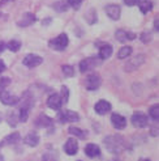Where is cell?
<instances>
[{"instance_id":"1","label":"cell","mask_w":159,"mask_h":161,"mask_svg":"<svg viewBox=\"0 0 159 161\" xmlns=\"http://www.w3.org/2000/svg\"><path fill=\"white\" fill-rule=\"evenodd\" d=\"M103 143H105L107 151L111 152V153H114V155L121 153V152L125 149V142L120 135H110L107 138H105Z\"/></svg>"},{"instance_id":"2","label":"cell","mask_w":159,"mask_h":161,"mask_svg":"<svg viewBox=\"0 0 159 161\" xmlns=\"http://www.w3.org/2000/svg\"><path fill=\"white\" fill-rule=\"evenodd\" d=\"M68 43H69L68 36L65 33H61L56 38L51 39V41L49 42V46L51 47V49L56 50V51H63V50H65V47L68 46Z\"/></svg>"},{"instance_id":"3","label":"cell","mask_w":159,"mask_h":161,"mask_svg":"<svg viewBox=\"0 0 159 161\" xmlns=\"http://www.w3.org/2000/svg\"><path fill=\"white\" fill-rule=\"evenodd\" d=\"M58 119L61 123H73V122H78L80 115L72 110H63V111H59Z\"/></svg>"},{"instance_id":"4","label":"cell","mask_w":159,"mask_h":161,"mask_svg":"<svg viewBox=\"0 0 159 161\" xmlns=\"http://www.w3.org/2000/svg\"><path fill=\"white\" fill-rule=\"evenodd\" d=\"M102 84L100 76L97 74H91L85 79V88L87 91H97Z\"/></svg>"},{"instance_id":"5","label":"cell","mask_w":159,"mask_h":161,"mask_svg":"<svg viewBox=\"0 0 159 161\" xmlns=\"http://www.w3.org/2000/svg\"><path fill=\"white\" fill-rule=\"evenodd\" d=\"M100 64V60L97 58V56H91V58H86L84 59L82 62H80V71L82 72H87V71H90L93 69L94 67H97Z\"/></svg>"},{"instance_id":"6","label":"cell","mask_w":159,"mask_h":161,"mask_svg":"<svg viewBox=\"0 0 159 161\" xmlns=\"http://www.w3.org/2000/svg\"><path fill=\"white\" fill-rule=\"evenodd\" d=\"M145 60H146V56H145L144 54H140V55H137V56H134L133 59H131V60L126 62V64H125V71L131 72V71L137 69L138 67H141L142 64L145 63Z\"/></svg>"},{"instance_id":"7","label":"cell","mask_w":159,"mask_h":161,"mask_svg":"<svg viewBox=\"0 0 159 161\" xmlns=\"http://www.w3.org/2000/svg\"><path fill=\"white\" fill-rule=\"evenodd\" d=\"M131 120H132V125L134 127H138V128H144L149 125V119H147L146 114H144V113H141V111L134 113Z\"/></svg>"},{"instance_id":"8","label":"cell","mask_w":159,"mask_h":161,"mask_svg":"<svg viewBox=\"0 0 159 161\" xmlns=\"http://www.w3.org/2000/svg\"><path fill=\"white\" fill-rule=\"evenodd\" d=\"M42 62H43L42 56L35 55V54H29V55H26L25 58H23V60H22L23 66H26V67H29V68L38 67L39 64H42Z\"/></svg>"},{"instance_id":"9","label":"cell","mask_w":159,"mask_h":161,"mask_svg":"<svg viewBox=\"0 0 159 161\" xmlns=\"http://www.w3.org/2000/svg\"><path fill=\"white\" fill-rule=\"evenodd\" d=\"M105 11H106V14L108 16V17L111 20H119L120 19V14H121V9L120 7H119L117 4H108L105 7Z\"/></svg>"},{"instance_id":"10","label":"cell","mask_w":159,"mask_h":161,"mask_svg":"<svg viewBox=\"0 0 159 161\" xmlns=\"http://www.w3.org/2000/svg\"><path fill=\"white\" fill-rule=\"evenodd\" d=\"M0 101H2V103H4V105L11 106V105H16V103L18 102V97L11 94L8 91H2L0 92Z\"/></svg>"},{"instance_id":"11","label":"cell","mask_w":159,"mask_h":161,"mask_svg":"<svg viewBox=\"0 0 159 161\" xmlns=\"http://www.w3.org/2000/svg\"><path fill=\"white\" fill-rule=\"evenodd\" d=\"M64 151H65V153L69 155V156H74L77 153V151H78V143L76 139L73 138H70L67 140V143L64 144Z\"/></svg>"},{"instance_id":"12","label":"cell","mask_w":159,"mask_h":161,"mask_svg":"<svg viewBox=\"0 0 159 161\" xmlns=\"http://www.w3.org/2000/svg\"><path fill=\"white\" fill-rule=\"evenodd\" d=\"M111 122H112V126L117 128V130H123L126 126V119L120 114H116V113L111 115Z\"/></svg>"},{"instance_id":"13","label":"cell","mask_w":159,"mask_h":161,"mask_svg":"<svg viewBox=\"0 0 159 161\" xmlns=\"http://www.w3.org/2000/svg\"><path fill=\"white\" fill-rule=\"evenodd\" d=\"M95 111L99 115H105L108 111H111V103L106 100H100L95 103Z\"/></svg>"},{"instance_id":"14","label":"cell","mask_w":159,"mask_h":161,"mask_svg":"<svg viewBox=\"0 0 159 161\" xmlns=\"http://www.w3.org/2000/svg\"><path fill=\"white\" fill-rule=\"evenodd\" d=\"M115 36H116V38H117V41H119V42L133 41V39L136 38V34H134V33H132V31H125V30H123V29L116 30Z\"/></svg>"},{"instance_id":"15","label":"cell","mask_w":159,"mask_h":161,"mask_svg":"<svg viewBox=\"0 0 159 161\" xmlns=\"http://www.w3.org/2000/svg\"><path fill=\"white\" fill-rule=\"evenodd\" d=\"M34 22H35V16L30 12H26V13H23L21 20L17 21V25L21 28H26V26H30L31 24H34Z\"/></svg>"},{"instance_id":"16","label":"cell","mask_w":159,"mask_h":161,"mask_svg":"<svg viewBox=\"0 0 159 161\" xmlns=\"http://www.w3.org/2000/svg\"><path fill=\"white\" fill-rule=\"evenodd\" d=\"M61 105H63V102H61V98L59 94H52L49 97V100H47V106L52 110H60Z\"/></svg>"},{"instance_id":"17","label":"cell","mask_w":159,"mask_h":161,"mask_svg":"<svg viewBox=\"0 0 159 161\" xmlns=\"http://www.w3.org/2000/svg\"><path fill=\"white\" fill-rule=\"evenodd\" d=\"M85 153L87 157L94 158V157H98L100 155V148L97 146V144H87L85 147Z\"/></svg>"},{"instance_id":"18","label":"cell","mask_w":159,"mask_h":161,"mask_svg":"<svg viewBox=\"0 0 159 161\" xmlns=\"http://www.w3.org/2000/svg\"><path fill=\"white\" fill-rule=\"evenodd\" d=\"M23 142H25L26 146L29 147H37L38 144H39V135L37 132H29L26 136H25V139H23Z\"/></svg>"},{"instance_id":"19","label":"cell","mask_w":159,"mask_h":161,"mask_svg":"<svg viewBox=\"0 0 159 161\" xmlns=\"http://www.w3.org/2000/svg\"><path fill=\"white\" fill-rule=\"evenodd\" d=\"M35 125H37L38 127H43V128L51 127V126H52V119H51L50 117H47L46 114H41V115L37 118Z\"/></svg>"},{"instance_id":"20","label":"cell","mask_w":159,"mask_h":161,"mask_svg":"<svg viewBox=\"0 0 159 161\" xmlns=\"http://www.w3.org/2000/svg\"><path fill=\"white\" fill-rule=\"evenodd\" d=\"M112 55V46L111 45H103L99 49V58L103 59H108Z\"/></svg>"},{"instance_id":"21","label":"cell","mask_w":159,"mask_h":161,"mask_svg":"<svg viewBox=\"0 0 159 161\" xmlns=\"http://www.w3.org/2000/svg\"><path fill=\"white\" fill-rule=\"evenodd\" d=\"M68 132H69L70 135H73V136H77V138H80V139H86V138H87L86 131L81 130V128H78V127L70 126V127L68 128Z\"/></svg>"},{"instance_id":"22","label":"cell","mask_w":159,"mask_h":161,"mask_svg":"<svg viewBox=\"0 0 159 161\" xmlns=\"http://www.w3.org/2000/svg\"><path fill=\"white\" fill-rule=\"evenodd\" d=\"M131 54H132V47L131 46H124V47H121V49L119 50L117 58L119 59H126Z\"/></svg>"},{"instance_id":"23","label":"cell","mask_w":159,"mask_h":161,"mask_svg":"<svg viewBox=\"0 0 159 161\" xmlns=\"http://www.w3.org/2000/svg\"><path fill=\"white\" fill-rule=\"evenodd\" d=\"M86 21H87V24H90V25H93V24H95L98 21V19H97V11H95L94 8H91V9L87 11V13H86Z\"/></svg>"},{"instance_id":"24","label":"cell","mask_w":159,"mask_h":161,"mask_svg":"<svg viewBox=\"0 0 159 161\" xmlns=\"http://www.w3.org/2000/svg\"><path fill=\"white\" fill-rule=\"evenodd\" d=\"M52 8H54V9L56 11V12H67L68 8H69V5H68L67 2H63V0H60V2L54 3Z\"/></svg>"},{"instance_id":"25","label":"cell","mask_w":159,"mask_h":161,"mask_svg":"<svg viewBox=\"0 0 159 161\" xmlns=\"http://www.w3.org/2000/svg\"><path fill=\"white\" fill-rule=\"evenodd\" d=\"M21 139V136L18 132H12L11 135H8L5 136V139H4V143L7 144H16V143H18Z\"/></svg>"},{"instance_id":"26","label":"cell","mask_w":159,"mask_h":161,"mask_svg":"<svg viewBox=\"0 0 159 161\" xmlns=\"http://www.w3.org/2000/svg\"><path fill=\"white\" fill-rule=\"evenodd\" d=\"M138 5H140V11L144 13V14L149 13L150 11L153 9V3H151V2H149V0H145V2L138 3Z\"/></svg>"},{"instance_id":"27","label":"cell","mask_w":159,"mask_h":161,"mask_svg":"<svg viewBox=\"0 0 159 161\" xmlns=\"http://www.w3.org/2000/svg\"><path fill=\"white\" fill-rule=\"evenodd\" d=\"M29 108H25V106H21L20 109V113H18V122L23 123V122H26L28 118H29Z\"/></svg>"},{"instance_id":"28","label":"cell","mask_w":159,"mask_h":161,"mask_svg":"<svg viewBox=\"0 0 159 161\" xmlns=\"http://www.w3.org/2000/svg\"><path fill=\"white\" fill-rule=\"evenodd\" d=\"M7 120H8V125H9L11 127H16V126H17V123H18V117L16 115V113L11 111V113H8Z\"/></svg>"},{"instance_id":"29","label":"cell","mask_w":159,"mask_h":161,"mask_svg":"<svg viewBox=\"0 0 159 161\" xmlns=\"http://www.w3.org/2000/svg\"><path fill=\"white\" fill-rule=\"evenodd\" d=\"M7 47H8V50H11V51H13V53H17V51L21 49V42L17 41V39H12V41L8 42Z\"/></svg>"},{"instance_id":"30","label":"cell","mask_w":159,"mask_h":161,"mask_svg":"<svg viewBox=\"0 0 159 161\" xmlns=\"http://www.w3.org/2000/svg\"><path fill=\"white\" fill-rule=\"evenodd\" d=\"M59 156L56 152L50 151V152H46V153L42 156V161H58Z\"/></svg>"},{"instance_id":"31","label":"cell","mask_w":159,"mask_h":161,"mask_svg":"<svg viewBox=\"0 0 159 161\" xmlns=\"http://www.w3.org/2000/svg\"><path fill=\"white\" fill-rule=\"evenodd\" d=\"M149 113H150V117L158 122V119H159V105H158V103H156V105H153L151 108H150Z\"/></svg>"},{"instance_id":"32","label":"cell","mask_w":159,"mask_h":161,"mask_svg":"<svg viewBox=\"0 0 159 161\" xmlns=\"http://www.w3.org/2000/svg\"><path fill=\"white\" fill-rule=\"evenodd\" d=\"M61 71H63V74H64V76H67V77L74 76V69H73L72 66H68V64H65V66L61 67Z\"/></svg>"},{"instance_id":"33","label":"cell","mask_w":159,"mask_h":161,"mask_svg":"<svg viewBox=\"0 0 159 161\" xmlns=\"http://www.w3.org/2000/svg\"><path fill=\"white\" fill-rule=\"evenodd\" d=\"M60 98H61V102H63V103H67V102H68L69 91H68L67 86H63V88H61V96H60Z\"/></svg>"},{"instance_id":"34","label":"cell","mask_w":159,"mask_h":161,"mask_svg":"<svg viewBox=\"0 0 159 161\" xmlns=\"http://www.w3.org/2000/svg\"><path fill=\"white\" fill-rule=\"evenodd\" d=\"M11 84V79L9 77H3L0 79V92L2 91H5V88Z\"/></svg>"},{"instance_id":"35","label":"cell","mask_w":159,"mask_h":161,"mask_svg":"<svg viewBox=\"0 0 159 161\" xmlns=\"http://www.w3.org/2000/svg\"><path fill=\"white\" fill-rule=\"evenodd\" d=\"M141 41L144 43H149L151 41V33H150V31H144V33L141 34Z\"/></svg>"},{"instance_id":"36","label":"cell","mask_w":159,"mask_h":161,"mask_svg":"<svg viewBox=\"0 0 159 161\" xmlns=\"http://www.w3.org/2000/svg\"><path fill=\"white\" fill-rule=\"evenodd\" d=\"M82 2H84V0H68L67 3H68V5H69V7H73L74 9H78V8L81 7Z\"/></svg>"},{"instance_id":"37","label":"cell","mask_w":159,"mask_h":161,"mask_svg":"<svg viewBox=\"0 0 159 161\" xmlns=\"http://www.w3.org/2000/svg\"><path fill=\"white\" fill-rule=\"evenodd\" d=\"M124 3L128 7H133L134 4H136V0H124Z\"/></svg>"},{"instance_id":"38","label":"cell","mask_w":159,"mask_h":161,"mask_svg":"<svg viewBox=\"0 0 159 161\" xmlns=\"http://www.w3.org/2000/svg\"><path fill=\"white\" fill-rule=\"evenodd\" d=\"M154 30L158 33V30H159V21H158V17L154 20Z\"/></svg>"},{"instance_id":"39","label":"cell","mask_w":159,"mask_h":161,"mask_svg":"<svg viewBox=\"0 0 159 161\" xmlns=\"http://www.w3.org/2000/svg\"><path fill=\"white\" fill-rule=\"evenodd\" d=\"M5 71V64H4V62L0 59V74H2V72H4Z\"/></svg>"},{"instance_id":"40","label":"cell","mask_w":159,"mask_h":161,"mask_svg":"<svg viewBox=\"0 0 159 161\" xmlns=\"http://www.w3.org/2000/svg\"><path fill=\"white\" fill-rule=\"evenodd\" d=\"M52 21V19L51 17H49V19H46V20H43L42 21V25H49V24Z\"/></svg>"},{"instance_id":"41","label":"cell","mask_w":159,"mask_h":161,"mask_svg":"<svg viewBox=\"0 0 159 161\" xmlns=\"http://www.w3.org/2000/svg\"><path fill=\"white\" fill-rule=\"evenodd\" d=\"M4 49H5V45H4V42H0V54H2V53L4 51Z\"/></svg>"},{"instance_id":"42","label":"cell","mask_w":159,"mask_h":161,"mask_svg":"<svg viewBox=\"0 0 159 161\" xmlns=\"http://www.w3.org/2000/svg\"><path fill=\"white\" fill-rule=\"evenodd\" d=\"M5 2H8V0H2V2H0V5H3Z\"/></svg>"},{"instance_id":"43","label":"cell","mask_w":159,"mask_h":161,"mask_svg":"<svg viewBox=\"0 0 159 161\" xmlns=\"http://www.w3.org/2000/svg\"><path fill=\"white\" fill-rule=\"evenodd\" d=\"M140 161H150V160H149V158H141Z\"/></svg>"},{"instance_id":"44","label":"cell","mask_w":159,"mask_h":161,"mask_svg":"<svg viewBox=\"0 0 159 161\" xmlns=\"http://www.w3.org/2000/svg\"><path fill=\"white\" fill-rule=\"evenodd\" d=\"M141 2H145V0H136V3H141Z\"/></svg>"},{"instance_id":"45","label":"cell","mask_w":159,"mask_h":161,"mask_svg":"<svg viewBox=\"0 0 159 161\" xmlns=\"http://www.w3.org/2000/svg\"><path fill=\"white\" fill-rule=\"evenodd\" d=\"M0 161H3V156H0Z\"/></svg>"},{"instance_id":"46","label":"cell","mask_w":159,"mask_h":161,"mask_svg":"<svg viewBox=\"0 0 159 161\" xmlns=\"http://www.w3.org/2000/svg\"><path fill=\"white\" fill-rule=\"evenodd\" d=\"M0 122H2V115H0Z\"/></svg>"},{"instance_id":"47","label":"cell","mask_w":159,"mask_h":161,"mask_svg":"<svg viewBox=\"0 0 159 161\" xmlns=\"http://www.w3.org/2000/svg\"><path fill=\"white\" fill-rule=\"evenodd\" d=\"M114 161H117V160H114Z\"/></svg>"}]
</instances>
